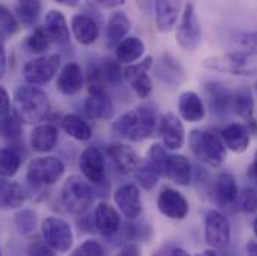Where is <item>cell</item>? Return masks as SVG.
Wrapping results in <instances>:
<instances>
[{"label": "cell", "mask_w": 257, "mask_h": 256, "mask_svg": "<svg viewBox=\"0 0 257 256\" xmlns=\"http://www.w3.org/2000/svg\"><path fill=\"white\" fill-rule=\"evenodd\" d=\"M238 185L235 177L230 173H221L215 179L214 183V198L215 202L223 208H235V202L238 199Z\"/></svg>", "instance_id": "cell-25"}, {"label": "cell", "mask_w": 257, "mask_h": 256, "mask_svg": "<svg viewBox=\"0 0 257 256\" xmlns=\"http://www.w3.org/2000/svg\"><path fill=\"white\" fill-rule=\"evenodd\" d=\"M14 11H15V17L20 24H23L24 27H33L41 17L42 3L38 0L17 2L14 6Z\"/></svg>", "instance_id": "cell-34"}, {"label": "cell", "mask_w": 257, "mask_h": 256, "mask_svg": "<svg viewBox=\"0 0 257 256\" xmlns=\"http://www.w3.org/2000/svg\"><path fill=\"white\" fill-rule=\"evenodd\" d=\"M159 133L163 147L168 150H180L186 142V129L181 119L174 113H166L160 117Z\"/></svg>", "instance_id": "cell-14"}, {"label": "cell", "mask_w": 257, "mask_h": 256, "mask_svg": "<svg viewBox=\"0 0 257 256\" xmlns=\"http://www.w3.org/2000/svg\"><path fill=\"white\" fill-rule=\"evenodd\" d=\"M196 256H217V253H215L214 250H205V252H202V253H197Z\"/></svg>", "instance_id": "cell-56"}, {"label": "cell", "mask_w": 257, "mask_h": 256, "mask_svg": "<svg viewBox=\"0 0 257 256\" xmlns=\"http://www.w3.org/2000/svg\"><path fill=\"white\" fill-rule=\"evenodd\" d=\"M221 141L233 153H244L250 145V130L242 123H230L221 130Z\"/></svg>", "instance_id": "cell-26"}, {"label": "cell", "mask_w": 257, "mask_h": 256, "mask_svg": "<svg viewBox=\"0 0 257 256\" xmlns=\"http://www.w3.org/2000/svg\"><path fill=\"white\" fill-rule=\"evenodd\" d=\"M205 240L212 249H224L230 241L229 220L217 210L208 211L205 217Z\"/></svg>", "instance_id": "cell-12"}, {"label": "cell", "mask_w": 257, "mask_h": 256, "mask_svg": "<svg viewBox=\"0 0 257 256\" xmlns=\"http://www.w3.org/2000/svg\"><path fill=\"white\" fill-rule=\"evenodd\" d=\"M178 186H189L192 182V163L184 154H169L168 176Z\"/></svg>", "instance_id": "cell-31"}, {"label": "cell", "mask_w": 257, "mask_h": 256, "mask_svg": "<svg viewBox=\"0 0 257 256\" xmlns=\"http://www.w3.org/2000/svg\"><path fill=\"white\" fill-rule=\"evenodd\" d=\"M5 70H6V51H5L3 41L0 39V78L3 76Z\"/></svg>", "instance_id": "cell-51"}, {"label": "cell", "mask_w": 257, "mask_h": 256, "mask_svg": "<svg viewBox=\"0 0 257 256\" xmlns=\"http://www.w3.org/2000/svg\"><path fill=\"white\" fill-rule=\"evenodd\" d=\"M79 169L90 185H102L106 179V162L103 151L93 145L87 147L81 153Z\"/></svg>", "instance_id": "cell-10"}, {"label": "cell", "mask_w": 257, "mask_h": 256, "mask_svg": "<svg viewBox=\"0 0 257 256\" xmlns=\"http://www.w3.org/2000/svg\"><path fill=\"white\" fill-rule=\"evenodd\" d=\"M203 66L211 70L230 73V75H239V76H251L257 73L256 56L248 54L245 51L211 56L203 60Z\"/></svg>", "instance_id": "cell-5"}, {"label": "cell", "mask_w": 257, "mask_h": 256, "mask_svg": "<svg viewBox=\"0 0 257 256\" xmlns=\"http://www.w3.org/2000/svg\"><path fill=\"white\" fill-rule=\"evenodd\" d=\"M106 154L112 160L117 171L121 174H133L142 162L139 154L126 144H111L106 148Z\"/></svg>", "instance_id": "cell-17"}, {"label": "cell", "mask_w": 257, "mask_h": 256, "mask_svg": "<svg viewBox=\"0 0 257 256\" xmlns=\"http://www.w3.org/2000/svg\"><path fill=\"white\" fill-rule=\"evenodd\" d=\"M70 256H108L105 246L97 240H87L79 244Z\"/></svg>", "instance_id": "cell-45"}, {"label": "cell", "mask_w": 257, "mask_h": 256, "mask_svg": "<svg viewBox=\"0 0 257 256\" xmlns=\"http://www.w3.org/2000/svg\"><path fill=\"white\" fill-rule=\"evenodd\" d=\"M133 176H135L138 185L142 189H145V191H151L157 185V182H159V174L145 162V159H142L139 166L135 169Z\"/></svg>", "instance_id": "cell-39"}, {"label": "cell", "mask_w": 257, "mask_h": 256, "mask_svg": "<svg viewBox=\"0 0 257 256\" xmlns=\"http://www.w3.org/2000/svg\"><path fill=\"white\" fill-rule=\"evenodd\" d=\"M64 174V163L56 156H44L33 159L29 166L26 177L32 185L51 186L56 185Z\"/></svg>", "instance_id": "cell-6"}, {"label": "cell", "mask_w": 257, "mask_h": 256, "mask_svg": "<svg viewBox=\"0 0 257 256\" xmlns=\"http://www.w3.org/2000/svg\"><path fill=\"white\" fill-rule=\"evenodd\" d=\"M14 222L21 234H32L38 225V214L35 210L24 208L17 211V214L14 216Z\"/></svg>", "instance_id": "cell-41"}, {"label": "cell", "mask_w": 257, "mask_h": 256, "mask_svg": "<svg viewBox=\"0 0 257 256\" xmlns=\"http://www.w3.org/2000/svg\"><path fill=\"white\" fill-rule=\"evenodd\" d=\"M144 51H145L144 42L136 36H128L124 41H121L115 48V59L120 63L133 64L142 57Z\"/></svg>", "instance_id": "cell-33"}, {"label": "cell", "mask_w": 257, "mask_h": 256, "mask_svg": "<svg viewBox=\"0 0 257 256\" xmlns=\"http://www.w3.org/2000/svg\"><path fill=\"white\" fill-rule=\"evenodd\" d=\"M96 3L103 8H118L124 5V0H105V2H96Z\"/></svg>", "instance_id": "cell-52"}, {"label": "cell", "mask_w": 257, "mask_h": 256, "mask_svg": "<svg viewBox=\"0 0 257 256\" xmlns=\"http://www.w3.org/2000/svg\"><path fill=\"white\" fill-rule=\"evenodd\" d=\"M181 2L174 0H157L154 3L156 26L162 33H168L174 29L181 15Z\"/></svg>", "instance_id": "cell-23"}, {"label": "cell", "mask_w": 257, "mask_h": 256, "mask_svg": "<svg viewBox=\"0 0 257 256\" xmlns=\"http://www.w3.org/2000/svg\"><path fill=\"white\" fill-rule=\"evenodd\" d=\"M247 255L248 256H257V241L256 240H250L247 243Z\"/></svg>", "instance_id": "cell-53"}, {"label": "cell", "mask_w": 257, "mask_h": 256, "mask_svg": "<svg viewBox=\"0 0 257 256\" xmlns=\"http://www.w3.org/2000/svg\"><path fill=\"white\" fill-rule=\"evenodd\" d=\"M27 256H56V252L45 241H33L29 246Z\"/></svg>", "instance_id": "cell-48"}, {"label": "cell", "mask_w": 257, "mask_h": 256, "mask_svg": "<svg viewBox=\"0 0 257 256\" xmlns=\"http://www.w3.org/2000/svg\"><path fill=\"white\" fill-rule=\"evenodd\" d=\"M178 113L189 123L202 122L205 117V105L202 98L194 92H184L178 98Z\"/></svg>", "instance_id": "cell-28"}, {"label": "cell", "mask_w": 257, "mask_h": 256, "mask_svg": "<svg viewBox=\"0 0 257 256\" xmlns=\"http://www.w3.org/2000/svg\"><path fill=\"white\" fill-rule=\"evenodd\" d=\"M0 256H2V250H0Z\"/></svg>", "instance_id": "cell-58"}, {"label": "cell", "mask_w": 257, "mask_h": 256, "mask_svg": "<svg viewBox=\"0 0 257 256\" xmlns=\"http://www.w3.org/2000/svg\"><path fill=\"white\" fill-rule=\"evenodd\" d=\"M205 92L208 98L209 108L217 116H226L233 105V93L221 82L208 81L205 82Z\"/></svg>", "instance_id": "cell-18"}, {"label": "cell", "mask_w": 257, "mask_h": 256, "mask_svg": "<svg viewBox=\"0 0 257 256\" xmlns=\"http://www.w3.org/2000/svg\"><path fill=\"white\" fill-rule=\"evenodd\" d=\"M236 41H238V45L245 50V53L257 56V30L239 35Z\"/></svg>", "instance_id": "cell-47"}, {"label": "cell", "mask_w": 257, "mask_h": 256, "mask_svg": "<svg viewBox=\"0 0 257 256\" xmlns=\"http://www.w3.org/2000/svg\"><path fill=\"white\" fill-rule=\"evenodd\" d=\"M103 78L106 81V84L109 86H121L123 78H124V70L121 69L120 62L117 59L112 57H106L103 60V63L100 64Z\"/></svg>", "instance_id": "cell-38"}, {"label": "cell", "mask_w": 257, "mask_h": 256, "mask_svg": "<svg viewBox=\"0 0 257 256\" xmlns=\"http://www.w3.org/2000/svg\"><path fill=\"white\" fill-rule=\"evenodd\" d=\"M14 114L26 125H38L50 113V99L44 90L35 86H21L14 93Z\"/></svg>", "instance_id": "cell-1"}, {"label": "cell", "mask_w": 257, "mask_h": 256, "mask_svg": "<svg viewBox=\"0 0 257 256\" xmlns=\"http://www.w3.org/2000/svg\"><path fill=\"white\" fill-rule=\"evenodd\" d=\"M84 113L91 120H108L114 114L109 95H90L84 102Z\"/></svg>", "instance_id": "cell-30"}, {"label": "cell", "mask_w": 257, "mask_h": 256, "mask_svg": "<svg viewBox=\"0 0 257 256\" xmlns=\"http://www.w3.org/2000/svg\"><path fill=\"white\" fill-rule=\"evenodd\" d=\"M156 76L169 87H180L186 79V70L181 62L171 53H163L154 67Z\"/></svg>", "instance_id": "cell-16"}, {"label": "cell", "mask_w": 257, "mask_h": 256, "mask_svg": "<svg viewBox=\"0 0 257 256\" xmlns=\"http://www.w3.org/2000/svg\"><path fill=\"white\" fill-rule=\"evenodd\" d=\"M235 210L242 213H254L257 210V191L253 188H245L238 193L235 202Z\"/></svg>", "instance_id": "cell-44"}, {"label": "cell", "mask_w": 257, "mask_h": 256, "mask_svg": "<svg viewBox=\"0 0 257 256\" xmlns=\"http://www.w3.org/2000/svg\"><path fill=\"white\" fill-rule=\"evenodd\" d=\"M248 169H250V171H248V173H250V176H251V177H253L254 180H257V151L254 153V159H253V163L250 165V168H248Z\"/></svg>", "instance_id": "cell-54"}, {"label": "cell", "mask_w": 257, "mask_h": 256, "mask_svg": "<svg viewBox=\"0 0 257 256\" xmlns=\"http://www.w3.org/2000/svg\"><path fill=\"white\" fill-rule=\"evenodd\" d=\"M232 110L236 116L247 122V128L251 132L257 130V123L254 119V98L248 87H239L233 93V105Z\"/></svg>", "instance_id": "cell-24"}, {"label": "cell", "mask_w": 257, "mask_h": 256, "mask_svg": "<svg viewBox=\"0 0 257 256\" xmlns=\"http://www.w3.org/2000/svg\"><path fill=\"white\" fill-rule=\"evenodd\" d=\"M169 256H190L184 249H180V247H177V249H174L172 252H171V255Z\"/></svg>", "instance_id": "cell-55"}, {"label": "cell", "mask_w": 257, "mask_h": 256, "mask_svg": "<svg viewBox=\"0 0 257 256\" xmlns=\"http://www.w3.org/2000/svg\"><path fill=\"white\" fill-rule=\"evenodd\" d=\"M12 110V102L11 98L8 95V92L3 89V86H0V117H6L11 114Z\"/></svg>", "instance_id": "cell-49"}, {"label": "cell", "mask_w": 257, "mask_h": 256, "mask_svg": "<svg viewBox=\"0 0 257 256\" xmlns=\"http://www.w3.org/2000/svg\"><path fill=\"white\" fill-rule=\"evenodd\" d=\"M26 201V193L21 185L17 182H9L6 179H0V208L2 210H14L20 208Z\"/></svg>", "instance_id": "cell-32"}, {"label": "cell", "mask_w": 257, "mask_h": 256, "mask_svg": "<svg viewBox=\"0 0 257 256\" xmlns=\"http://www.w3.org/2000/svg\"><path fill=\"white\" fill-rule=\"evenodd\" d=\"M153 64H154V59L151 56H147L141 62L128 64L124 69L126 81L141 99L148 98L153 92V79L148 73L151 70Z\"/></svg>", "instance_id": "cell-11"}, {"label": "cell", "mask_w": 257, "mask_h": 256, "mask_svg": "<svg viewBox=\"0 0 257 256\" xmlns=\"http://www.w3.org/2000/svg\"><path fill=\"white\" fill-rule=\"evenodd\" d=\"M59 92L64 96H75L82 90L84 72L82 67L75 62H69L62 67L56 82Z\"/></svg>", "instance_id": "cell-21"}, {"label": "cell", "mask_w": 257, "mask_h": 256, "mask_svg": "<svg viewBox=\"0 0 257 256\" xmlns=\"http://www.w3.org/2000/svg\"><path fill=\"white\" fill-rule=\"evenodd\" d=\"M44 241L54 252H67L73 244V232L70 225L60 217H47L41 226Z\"/></svg>", "instance_id": "cell-9"}, {"label": "cell", "mask_w": 257, "mask_h": 256, "mask_svg": "<svg viewBox=\"0 0 257 256\" xmlns=\"http://www.w3.org/2000/svg\"><path fill=\"white\" fill-rule=\"evenodd\" d=\"M157 208L159 211L172 220H183L189 214V202L183 193L172 189L163 188L157 196Z\"/></svg>", "instance_id": "cell-13"}, {"label": "cell", "mask_w": 257, "mask_h": 256, "mask_svg": "<svg viewBox=\"0 0 257 256\" xmlns=\"http://www.w3.org/2000/svg\"><path fill=\"white\" fill-rule=\"evenodd\" d=\"M50 44H51V39L48 38L47 32L44 30V27H38L33 30V33L27 38L26 41V45L27 48L32 51V53H36V54H42L45 53L48 48H50Z\"/></svg>", "instance_id": "cell-43"}, {"label": "cell", "mask_w": 257, "mask_h": 256, "mask_svg": "<svg viewBox=\"0 0 257 256\" xmlns=\"http://www.w3.org/2000/svg\"><path fill=\"white\" fill-rule=\"evenodd\" d=\"M114 201L118 210L128 220H135L142 213V201H141V191L136 185L126 183L121 185L114 192Z\"/></svg>", "instance_id": "cell-15"}, {"label": "cell", "mask_w": 257, "mask_h": 256, "mask_svg": "<svg viewBox=\"0 0 257 256\" xmlns=\"http://www.w3.org/2000/svg\"><path fill=\"white\" fill-rule=\"evenodd\" d=\"M70 29L81 45H91L97 41L100 29L96 20L87 14H75L70 20Z\"/></svg>", "instance_id": "cell-22"}, {"label": "cell", "mask_w": 257, "mask_h": 256, "mask_svg": "<svg viewBox=\"0 0 257 256\" xmlns=\"http://www.w3.org/2000/svg\"><path fill=\"white\" fill-rule=\"evenodd\" d=\"M44 30L47 32L48 38L53 42L66 44L70 39L69 26H67V21H66V18H64L62 11H57V9L48 11V14L45 15Z\"/></svg>", "instance_id": "cell-29"}, {"label": "cell", "mask_w": 257, "mask_h": 256, "mask_svg": "<svg viewBox=\"0 0 257 256\" xmlns=\"http://www.w3.org/2000/svg\"><path fill=\"white\" fill-rule=\"evenodd\" d=\"M62 59L57 54H42L36 59L29 60L23 67L24 79L29 86H42L50 82L59 72Z\"/></svg>", "instance_id": "cell-7"}, {"label": "cell", "mask_w": 257, "mask_h": 256, "mask_svg": "<svg viewBox=\"0 0 257 256\" xmlns=\"http://www.w3.org/2000/svg\"><path fill=\"white\" fill-rule=\"evenodd\" d=\"M130 27V20L123 11H115L111 14L105 29V47L108 50H115L118 44L127 38Z\"/></svg>", "instance_id": "cell-20"}, {"label": "cell", "mask_w": 257, "mask_h": 256, "mask_svg": "<svg viewBox=\"0 0 257 256\" xmlns=\"http://www.w3.org/2000/svg\"><path fill=\"white\" fill-rule=\"evenodd\" d=\"M253 232H254V235H256L257 238V217L254 219V222H253Z\"/></svg>", "instance_id": "cell-57"}, {"label": "cell", "mask_w": 257, "mask_h": 256, "mask_svg": "<svg viewBox=\"0 0 257 256\" xmlns=\"http://www.w3.org/2000/svg\"><path fill=\"white\" fill-rule=\"evenodd\" d=\"M87 86L90 95H108L106 90V81L103 78L102 69L97 64H93L88 67L87 72Z\"/></svg>", "instance_id": "cell-40"}, {"label": "cell", "mask_w": 257, "mask_h": 256, "mask_svg": "<svg viewBox=\"0 0 257 256\" xmlns=\"http://www.w3.org/2000/svg\"><path fill=\"white\" fill-rule=\"evenodd\" d=\"M62 128L69 136L76 141H88L93 136L90 125L78 114H66L62 119Z\"/></svg>", "instance_id": "cell-35"}, {"label": "cell", "mask_w": 257, "mask_h": 256, "mask_svg": "<svg viewBox=\"0 0 257 256\" xmlns=\"http://www.w3.org/2000/svg\"><path fill=\"white\" fill-rule=\"evenodd\" d=\"M189 147L193 156L212 168H218L226 160V147L220 136L212 132L193 129L189 133Z\"/></svg>", "instance_id": "cell-3"}, {"label": "cell", "mask_w": 257, "mask_h": 256, "mask_svg": "<svg viewBox=\"0 0 257 256\" xmlns=\"http://www.w3.org/2000/svg\"><path fill=\"white\" fill-rule=\"evenodd\" d=\"M21 24L18 23L15 14L0 3V36H12L20 30Z\"/></svg>", "instance_id": "cell-42"}, {"label": "cell", "mask_w": 257, "mask_h": 256, "mask_svg": "<svg viewBox=\"0 0 257 256\" xmlns=\"http://www.w3.org/2000/svg\"><path fill=\"white\" fill-rule=\"evenodd\" d=\"M177 42L184 51L189 53H194L202 42V27L193 3H187L184 6V12L181 14V21L177 30Z\"/></svg>", "instance_id": "cell-8"}, {"label": "cell", "mask_w": 257, "mask_h": 256, "mask_svg": "<svg viewBox=\"0 0 257 256\" xmlns=\"http://www.w3.org/2000/svg\"><path fill=\"white\" fill-rule=\"evenodd\" d=\"M94 226L103 237H112L120 231V214L108 202H99L93 214Z\"/></svg>", "instance_id": "cell-19"}, {"label": "cell", "mask_w": 257, "mask_h": 256, "mask_svg": "<svg viewBox=\"0 0 257 256\" xmlns=\"http://www.w3.org/2000/svg\"><path fill=\"white\" fill-rule=\"evenodd\" d=\"M60 199L64 210L70 214H85L93 205L94 195L90 183L81 176H70L60 191Z\"/></svg>", "instance_id": "cell-4"}, {"label": "cell", "mask_w": 257, "mask_h": 256, "mask_svg": "<svg viewBox=\"0 0 257 256\" xmlns=\"http://www.w3.org/2000/svg\"><path fill=\"white\" fill-rule=\"evenodd\" d=\"M157 126V117L154 110L147 105L136 107L121 114L112 125L115 133L132 142H141L153 136Z\"/></svg>", "instance_id": "cell-2"}, {"label": "cell", "mask_w": 257, "mask_h": 256, "mask_svg": "<svg viewBox=\"0 0 257 256\" xmlns=\"http://www.w3.org/2000/svg\"><path fill=\"white\" fill-rule=\"evenodd\" d=\"M117 256H141V250H139L138 244L128 243V244H126V246L120 250V253Z\"/></svg>", "instance_id": "cell-50"}, {"label": "cell", "mask_w": 257, "mask_h": 256, "mask_svg": "<svg viewBox=\"0 0 257 256\" xmlns=\"http://www.w3.org/2000/svg\"><path fill=\"white\" fill-rule=\"evenodd\" d=\"M59 142V129L51 123L38 125L32 130L30 145L38 153H48L56 148Z\"/></svg>", "instance_id": "cell-27"}, {"label": "cell", "mask_w": 257, "mask_h": 256, "mask_svg": "<svg viewBox=\"0 0 257 256\" xmlns=\"http://www.w3.org/2000/svg\"><path fill=\"white\" fill-rule=\"evenodd\" d=\"M21 156L12 147H2L0 148V177L11 179L14 177L20 166H21Z\"/></svg>", "instance_id": "cell-37"}, {"label": "cell", "mask_w": 257, "mask_h": 256, "mask_svg": "<svg viewBox=\"0 0 257 256\" xmlns=\"http://www.w3.org/2000/svg\"><path fill=\"white\" fill-rule=\"evenodd\" d=\"M0 132L6 138H17L21 135V122L15 117V114H9L6 117H2Z\"/></svg>", "instance_id": "cell-46"}, {"label": "cell", "mask_w": 257, "mask_h": 256, "mask_svg": "<svg viewBox=\"0 0 257 256\" xmlns=\"http://www.w3.org/2000/svg\"><path fill=\"white\" fill-rule=\"evenodd\" d=\"M145 162L159 174V177H166L168 176V162H169V154L163 144H153L147 150Z\"/></svg>", "instance_id": "cell-36"}]
</instances>
